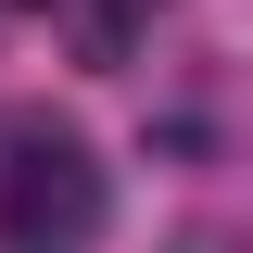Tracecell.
Returning a JSON list of instances; mask_svg holds the SVG:
<instances>
[{
    "label": "cell",
    "instance_id": "1",
    "mask_svg": "<svg viewBox=\"0 0 253 253\" xmlns=\"http://www.w3.org/2000/svg\"><path fill=\"white\" fill-rule=\"evenodd\" d=\"M89 228H101V165H89V139L26 126L13 165H0V241H13V253H76Z\"/></svg>",
    "mask_w": 253,
    "mask_h": 253
},
{
    "label": "cell",
    "instance_id": "2",
    "mask_svg": "<svg viewBox=\"0 0 253 253\" xmlns=\"http://www.w3.org/2000/svg\"><path fill=\"white\" fill-rule=\"evenodd\" d=\"M165 253H228V228H190V241H165Z\"/></svg>",
    "mask_w": 253,
    "mask_h": 253
}]
</instances>
